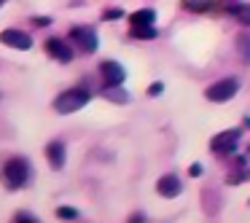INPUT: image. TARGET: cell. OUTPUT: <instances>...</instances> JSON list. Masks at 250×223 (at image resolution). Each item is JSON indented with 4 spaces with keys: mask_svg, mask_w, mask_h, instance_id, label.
Wrapping results in <instances>:
<instances>
[{
    "mask_svg": "<svg viewBox=\"0 0 250 223\" xmlns=\"http://www.w3.org/2000/svg\"><path fill=\"white\" fill-rule=\"evenodd\" d=\"M0 180H3V185L11 188V191L22 188L30 180V162L27 159H8V162L3 164V169H0Z\"/></svg>",
    "mask_w": 250,
    "mask_h": 223,
    "instance_id": "cell-1",
    "label": "cell"
},
{
    "mask_svg": "<svg viewBox=\"0 0 250 223\" xmlns=\"http://www.w3.org/2000/svg\"><path fill=\"white\" fill-rule=\"evenodd\" d=\"M89 97H92V94H89V89H67V92H62L60 97L54 100V110L57 113H62V116H67V113H76V110H81L83 105L89 102Z\"/></svg>",
    "mask_w": 250,
    "mask_h": 223,
    "instance_id": "cell-2",
    "label": "cell"
},
{
    "mask_svg": "<svg viewBox=\"0 0 250 223\" xmlns=\"http://www.w3.org/2000/svg\"><path fill=\"white\" fill-rule=\"evenodd\" d=\"M237 92H239V81H237V78H221V81H215V83L207 86L205 97L210 100V102H226V100H231Z\"/></svg>",
    "mask_w": 250,
    "mask_h": 223,
    "instance_id": "cell-3",
    "label": "cell"
},
{
    "mask_svg": "<svg viewBox=\"0 0 250 223\" xmlns=\"http://www.w3.org/2000/svg\"><path fill=\"white\" fill-rule=\"evenodd\" d=\"M100 73H103V78H105V86H121V83L126 81V70L113 60L100 62Z\"/></svg>",
    "mask_w": 250,
    "mask_h": 223,
    "instance_id": "cell-4",
    "label": "cell"
},
{
    "mask_svg": "<svg viewBox=\"0 0 250 223\" xmlns=\"http://www.w3.org/2000/svg\"><path fill=\"white\" fill-rule=\"evenodd\" d=\"M237 142H239V129H226L212 137L210 148H212V153H231L237 148Z\"/></svg>",
    "mask_w": 250,
    "mask_h": 223,
    "instance_id": "cell-5",
    "label": "cell"
},
{
    "mask_svg": "<svg viewBox=\"0 0 250 223\" xmlns=\"http://www.w3.org/2000/svg\"><path fill=\"white\" fill-rule=\"evenodd\" d=\"M0 41L6 46H11V49H19V51L33 49V38H30L27 33H22V30H3V33H0Z\"/></svg>",
    "mask_w": 250,
    "mask_h": 223,
    "instance_id": "cell-6",
    "label": "cell"
},
{
    "mask_svg": "<svg viewBox=\"0 0 250 223\" xmlns=\"http://www.w3.org/2000/svg\"><path fill=\"white\" fill-rule=\"evenodd\" d=\"M46 54L54 57L57 62H73V49L67 41H60V38H49L46 41Z\"/></svg>",
    "mask_w": 250,
    "mask_h": 223,
    "instance_id": "cell-7",
    "label": "cell"
},
{
    "mask_svg": "<svg viewBox=\"0 0 250 223\" xmlns=\"http://www.w3.org/2000/svg\"><path fill=\"white\" fill-rule=\"evenodd\" d=\"M70 38L76 41V43L81 46L83 51H89V54L97 49V35H94L92 27H73V30H70Z\"/></svg>",
    "mask_w": 250,
    "mask_h": 223,
    "instance_id": "cell-8",
    "label": "cell"
},
{
    "mask_svg": "<svg viewBox=\"0 0 250 223\" xmlns=\"http://www.w3.org/2000/svg\"><path fill=\"white\" fill-rule=\"evenodd\" d=\"M156 191L164 196V199H175V196H178L180 191H183V183H180L178 175H164V178H159Z\"/></svg>",
    "mask_w": 250,
    "mask_h": 223,
    "instance_id": "cell-9",
    "label": "cell"
},
{
    "mask_svg": "<svg viewBox=\"0 0 250 223\" xmlns=\"http://www.w3.org/2000/svg\"><path fill=\"white\" fill-rule=\"evenodd\" d=\"M46 159H49L51 169H62L65 167V145H62L60 140H51L49 145H46Z\"/></svg>",
    "mask_w": 250,
    "mask_h": 223,
    "instance_id": "cell-10",
    "label": "cell"
},
{
    "mask_svg": "<svg viewBox=\"0 0 250 223\" xmlns=\"http://www.w3.org/2000/svg\"><path fill=\"white\" fill-rule=\"evenodd\" d=\"M129 19H132V27H153L156 11H153V8H140V11H135Z\"/></svg>",
    "mask_w": 250,
    "mask_h": 223,
    "instance_id": "cell-11",
    "label": "cell"
},
{
    "mask_svg": "<svg viewBox=\"0 0 250 223\" xmlns=\"http://www.w3.org/2000/svg\"><path fill=\"white\" fill-rule=\"evenodd\" d=\"M237 54L245 65H250V33H239L237 35Z\"/></svg>",
    "mask_w": 250,
    "mask_h": 223,
    "instance_id": "cell-12",
    "label": "cell"
},
{
    "mask_svg": "<svg viewBox=\"0 0 250 223\" xmlns=\"http://www.w3.org/2000/svg\"><path fill=\"white\" fill-rule=\"evenodd\" d=\"M229 14H231L239 24L250 27V6H242V3H239V6H229Z\"/></svg>",
    "mask_w": 250,
    "mask_h": 223,
    "instance_id": "cell-13",
    "label": "cell"
},
{
    "mask_svg": "<svg viewBox=\"0 0 250 223\" xmlns=\"http://www.w3.org/2000/svg\"><path fill=\"white\" fill-rule=\"evenodd\" d=\"M215 6L212 0H183V8L186 11H194V14H205Z\"/></svg>",
    "mask_w": 250,
    "mask_h": 223,
    "instance_id": "cell-14",
    "label": "cell"
},
{
    "mask_svg": "<svg viewBox=\"0 0 250 223\" xmlns=\"http://www.w3.org/2000/svg\"><path fill=\"white\" fill-rule=\"evenodd\" d=\"M103 94H105V97H110V100H116V102H126V100H129V94H126L121 86H108Z\"/></svg>",
    "mask_w": 250,
    "mask_h": 223,
    "instance_id": "cell-15",
    "label": "cell"
},
{
    "mask_svg": "<svg viewBox=\"0 0 250 223\" xmlns=\"http://www.w3.org/2000/svg\"><path fill=\"white\" fill-rule=\"evenodd\" d=\"M132 38H156V30L153 27H132Z\"/></svg>",
    "mask_w": 250,
    "mask_h": 223,
    "instance_id": "cell-16",
    "label": "cell"
},
{
    "mask_svg": "<svg viewBox=\"0 0 250 223\" xmlns=\"http://www.w3.org/2000/svg\"><path fill=\"white\" fill-rule=\"evenodd\" d=\"M57 215H60L62 221H76L78 210H76V207H60V210H57Z\"/></svg>",
    "mask_w": 250,
    "mask_h": 223,
    "instance_id": "cell-17",
    "label": "cell"
},
{
    "mask_svg": "<svg viewBox=\"0 0 250 223\" xmlns=\"http://www.w3.org/2000/svg\"><path fill=\"white\" fill-rule=\"evenodd\" d=\"M103 19H108V22H116V19H124V11H121V8H108V11L103 14Z\"/></svg>",
    "mask_w": 250,
    "mask_h": 223,
    "instance_id": "cell-18",
    "label": "cell"
},
{
    "mask_svg": "<svg viewBox=\"0 0 250 223\" xmlns=\"http://www.w3.org/2000/svg\"><path fill=\"white\" fill-rule=\"evenodd\" d=\"M14 223H38V218L30 215V212H17V215H14Z\"/></svg>",
    "mask_w": 250,
    "mask_h": 223,
    "instance_id": "cell-19",
    "label": "cell"
},
{
    "mask_svg": "<svg viewBox=\"0 0 250 223\" xmlns=\"http://www.w3.org/2000/svg\"><path fill=\"white\" fill-rule=\"evenodd\" d=\"M126 223H146V215H143V212H132Z\"/></svg>",
    "mask_w": 250,
    "mask_h": 223,
    "instance_id": "cell-20",
    "label": "cell"
},
{
    "mask_svg": "<svg viewBox=\"0 0 250 223\" xmlns=\"http://www.w3.org/2000/svg\"><path fill=\"white\" fill-rule=\"evenodd\" d=\"M162 89H164V83H159V81H156L151 89H148V94H151V97H156V94H162Z\"/></svg>",
    "mask_w": 250,
    "mask_h": 223,
    "instance_id": "cell-21",
    "label": "cell"
},
{
    "mask_svg": "<svg viewBox=\"0 0 250 223\" xmlns=\"http://www.w3.org/2000/svg\"><path fill=\"white\" fill-rule=\"evenodd\" d=\"M188 172H191V178H199V175H202V164H191Z\"/></svg>",
    "mask_w": 250,
    "mask_h": 223,
    "instance_id": "cell-22",
    "label": "cell"
},
{
    "mask_svg": "<svg viewBox=\"0 0 250 223\" xmlns=\"http://www.w3.org/2000/svg\"><path fill=\"white\" fill-rule=\"evenodd\" d=\"M33 24H38V27H46V24H49V17H38V19H33Z\"/></svg>",
    "mask_w": 250,
    "mask_h": 223,
    "instance_id": "cell-23",
    "label": "cell"
},
{
    "mask_svg": "<svg viewBox=\"0 0 250 223\" xmlns=\"http://www.w3.org/2000/svg\"><path fill=\"white\" fill-rule=\"evenodd\" d=\"M6 3H8V0H0V6H6Z\"/></svg>",
    "mask_w": 250,
    "mask_h": 223,
    "instance_id": "cell-24",
    "label": "cell"
}]
</instances>
